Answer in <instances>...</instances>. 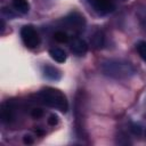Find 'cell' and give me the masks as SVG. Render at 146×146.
<instances>
[{
	"mask_svg": "<svg viewBox=\"0 0 146 146\" xmlns=\"http://www.w3.org/2000/svg\"><path fill=\"white\" fill-rule=\"evenodd\" d=\"M105 43V38H104V34L102 31H97L94 36H92V44L96 47V48H102Z\"/></svg>",
	"mask_w": 146,
	"mask_h": 146,
	"instance_id": "8fae6325",
	"label": "cell"
},
{
	"mask_svg": "<svg viewBox=\"0 0 146 146\" xmlns=\"http://www.w3.org/2000/svg\"><path fill=\"white\" fill-rule=\"evenodd\" d=\"M21 38L24 44L30 49L36 48L40 43V36L32 25H24L21 29Z\"/></svg>",
	"mask_w": 146,
	"mask_h": 146,
	"instance_id": "3957f363",
	"label": "cell"
},
{
	"mask_svg": "<svg viewBox=\"0 0 146 146\" xmlns=\"http://www.w3.org/2000/svg\"><path fill=\"white\" fill-rule=\"evenodd\" d=\"M137 51L139 54V56L141 57V59L144 62H146V41H140L137 44Z\"/></svg>",
	"mask_w": 146,
	"mask_h": 146,
	"instance_id": "4fadbf2b",
	"label": "cell"
},
{
	"mask_svg": "<svg viewBox=\"0 0 146 146\" xmlns=\"http://www.w3.org/2000/svg\"><path fill=\"white\" fill-rule=\"evenodd\" d=\"M145 137H146V131H145Z\"/></svg>",
	"mask_w": 146,
	"mask_h": 146,
	"instance_id": "ac0fdd59",
	"label": "cell"
},
{
	"mask_svg": "<svg viewBox=\"0 0 146 146\" xmlns=\"http://www.w3.org/2000/svg\"><path fill=\"white\" fill-rule=\"evenodd\" d=\"M38 96H39L40 100L44 105H47L49 107H52L55 110H58V111H60L63 113L67 112V110H68L67 98L64 95V92H62L58 89L47 87V88H43L39 92Z\"/></svg>",
	"mask_w": 146,
	"mask_h": 146,
	"instance_id": "7a4b0ae2",
	"label": "cell"
},
{
	"mask_svg": "<svg viewBox=\"0 0 146 146\" xmlns=\"http://www.w3.org/2000/svg\"><path fill=\"white\" fill-rule=\"evenodd\" d=\"M131 131L135 133V135H139L140 133V128L138 127V125H132V128H131Z\"/></svg>",
	"mask_w": 146,
	"mask_h": 146,
	"instance_id": "e0dca14e",
	"label": "cell"
},
{
	"mask_svg": "<svg viewBox=\"0 0 146 146\" xmlns=\"http://www.w3.org/2000/svg\"><path fill=\"white\" fill-rule=\"evenodd\" d=\"M47 122H48L49 125H52V127H54V125H56V124L58 123V116H57L56 114H51V115H49Z\"/></svg>",
	"mask_w": 146,
	"mask_h": 146,
	"instance_id": "9a60e30c",
	"label": "cell"
},
{
	"mask_svg": "<svg viewBox=\"0 0 146 146\" xmlns=\"http://www.w3.org/2000/svg\"><path fill=\"white\" fill-rule=\"evenodd\" d=\"M43 76L48 80H51V81H57L60 79L62 76V73L60 71L55 67V66H51V65H46L43 67Z\"/></svg>",
	"mask_w": 146,
	"mask_h": 146,
	"instance_id": "ba28073f",
	"label": "cell"
},
{
	"mask_svg": "<svg viewBox=\"0 0 146 146\" xmlns=\"http://www.w3.org/2000/svg\"><path fill=\"white\" fill-rule=\"evenodd\" d=\"M13 7L21 14H27L30 10V5L27 0H11Z\"/></svg>",
	"mask_w": 146,
	"mask_h": 146,
	"instance_id": "30bf717a",
	"label": "cell"
},
{
	"mask_svg": "<svg viewBox=\"0 0 146 146\" xmlns=\"http://www.w3.org/2000/svg\"><path fill=\"white\" fill-rule=\"evenodd\" d=\"M102 72L113 79H128L136 73L135 67L121 59H107L102 63Z\"/></svg>",
	"mask_w": 146,
	"mask_h": 146,
	"instance_id": "6da1fadb",
	"label": "cell"
},
{
	"mask_svg": "<svg viewBox=\"0 0 146 146\" xmlns=\"http://www.w3.org/2000/svg\"><path fill=\"white\" fill-rule=\"evenodd\" d=\"M49 55L57 63H64L66 60V57H67L66 52L62 48H51L49 50Z\"/></svg>",
	"mask_w": 146,
	"mask_h": 146,
	"instance_id": "9c48e42d",
	"label": "cell"
},
{
	"mask_svg": "<svg viewBox=\"0 0 146 146\" xmlns=\"http://www.w3.org/2000/svg\"><path fill=\"white\" fill-rule=\"evenodd\" d=\"M54 38H55V40H56L57 42H59V43H66V42L68 41V35H67L64 31H57V32L55 33Z\"/></svg>",
	"mask_w": 146,
	"mask_h": 146,
	"instance_id": "7c38bea8",
	"label": "cell"
},
{
	"mask_svg": "<svg viewBox=\"0 0 146 146\" xmlns=\"http://www.w3.org/2000/svg\"><path fill=\"white\" fill-rule=\"evenodd\" d=\"M0 117L3 123H9L15 117V104L13 100H7L1 105Z\"/></svg>",
	"mask_w": 146,
	"mask_h": 146,
	"instance_id": "5b68a950",
	"label": "cell"
},
{
	"mask_svg": "<svg viewBox=\"0 0 146 146\" xmlns=\"http://www.w3.org/2000/svg\"><path fill=\"white\" fill-rule=\"evenodd\" d=\"M71 51L76 56H83L88 51V43L82 39H73L71 42Z\"/></svg>",
	"mask_w": 146,
	"mask_h": 146,
	"instance_id": "52a82bcc",
	"label": "cell"
},
{
	"mask_svg": "<svg viewBox=\"0 0 146 146\" xmlns=\"http://www.w3.org/2000/svg\"><path fill=\"white\" fill-rule=\"evenodd\" d=\"M89 6L99 15H107L115 9L112 0H87Z\"/></svg>",
	"mask_w": 146,
	"mask_h": 146,
	"instance_id": "277c9868",
	"label": "cell"
},
{
	"mask_svg": "<svg viewBox=\"0 0 146 146\" xmlns=\"http://www.w3.org/2000/svg\"><path fill=\"white\" fill-rule=\"evenodd\" d=\"M65 23L74 30H83V27L86 25L84 17L81 14L76 13V11H73L68 16H66L65 17Z\"/></svg>",
	"mask_w": 146,
	"mask_h": 146,
	"instance_id": "8992f818",
	"label": "cell"
},
{
	"mask_svg": "<svg viewBox=\"0 0 146 146\" xmlns=\"http://www.w3.org/2000/svg\"><path fill=\"white\" fill-rule=\"evenodd\" d=\"M31 115H32V117H34V119H39V117H41V116L43 115V111H42L41 108H33V110L31 111Z\"/></svg>",
	"mask_w": 146,
	"mask_h": 146,
	"instance_id": "5bb4252c",
	"label": "cell"
},
{
	"mask_svg": "<svg viewBox=\"0 0 146 146\" xmlns=\"http://www.w3.org/2000/svg\"><path fill=\"white\" fill-rule=\"evenodd\" d=\"M23 143L26 144V145H31V144H33V138L30 135H25L23 137Z\"/></svg>",
	"mask_w": 146,
	"mask_h": 146,
	"instance_id": "2e32d148",
	"label": "cell"
}]
</instances>
